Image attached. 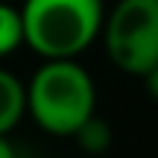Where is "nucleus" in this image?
<instances>
[{
  "mask_svg": "<svg viewBox=\"0 0 158 158\" xmlns=\"http://www.w3.org/2000/svg\"><path fill=\"white\" fill-rule=\"evenodd\" d=\"M23 44L41 59H76L102 32V0H23Z\"/></svg>",
  "mask_w": 158,
  "mask_h": 158,
  "instance_id": "2",
  "label": "nucleus"
},
{
  "mask_svg": "<svg viewBox=\"0 0 158 158\" xmlns=\"http://www.w3.org/2000/svg\"><path fill=\"white\" fill-rule=\"evenodd\" d=\"M73 138H76V143L85 149V152H91V155H100V152H106L108 147H111V126H108V120L106 117H100V114H91L88 120H85L82 126L73 132Z\"/></svg>",
  "mask_w": 158,
  "mask_h": 158,
  "instance_id": "5",
  "label": "nucleus"
},
{
  "mask_svg": "<svg viewBox=\"0 0 158 158\" xmlns=\"http://www.w3.org/2000/svg\"><path fill=\"white\" fill-rule=\"evenodd\" d=\"M143 82H147V91H149V94H152L155 100H158V62L147 70V73H143Z\"/></svg>",
  "mask_w": 158,
  "mask_h": 158,
  "instance_id": "7",
  "label": "nucleus"
},
{
  "mask_svg": "<svg viewBox=\"0 0 158 158\" xmlns=\"http://www.w3.org/2000/svg\"><path fill=\"white\" fill-rule=\"evenodd\" d=\"M108 59L143 76L158 62V0H120L102 23Z\"/></svg>",
  "mask_w": 158,
  "mask_h": 158,
  "instance_id": "3",
  "label": "nucleus"
},
{
  "mask_svg": "<svg viewBox=\"0 0 158 158\" xmlns=\"http://www.w3.org/2000/svg\"><path fill=\"white\" fill-rule=\"evenodd\" d=\"M27 111L44 132L73 138L97 111V88L76 59H44L27 85Z\"/></svg>",
  "mask_w": 158,
  "mask_h": 158,
  "instance_id": "1",
  "label": "nucleus"
},
{
  "mask_svg": "<svg viewBox=\"0 0 158 158\" xmlns=\"http://www.w3.org/2000/svg\"><path fill=\"white\" fill-rule=\"evenodd\" d=\"M23 44V21L21 9L9 3H0V59L12 56Z\"/></svg>",
  "mask_w": 158,
  "mask_h": 158,
  "instance_id": "6",
  "label": "nucleus"
},
{
  "mask_svg": "<svg viewBox=\"0 0 158 158\" xmlns=\"http://www.w3.org/2000/svg\"><path fill=\"white\" fill-rule=\"evenodd\" d=\"M27 114V85L0 68V135H9Z\"/></svg>",
  "mask_w": 158,
  "mask_h": 158,
  "instance_id": "4",
  "label": "nucleus"
},
{
  "mask_svg": "<svg viewBox=\"0 0 158 158\" xmlns=\"http://www.w3.org/2000/svg\"><path fill=\"white\" fill-rule=\"evenodd\" d=\"M0 158H18L15 147H12V141L6 135H0Z\"/></svg>",
  "mask_w": 158,
  "mask_h": 158,
  "instance_id": "8",
  "label": "nucleus"
}]
</instances>
